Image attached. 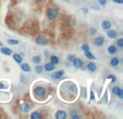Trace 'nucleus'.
I'll list each match as a JSON object with an SVG mask.
<instances>
[{"instance_id": "f257e3e1", "label": "nucleus", "mask_w": 123, "mask_h": 119, "mask_svg": "<svg viewBox=\"0 0 123 119\" xmlns=\"http://www.w3.org/2000/svg\"><path fill=\"white\" fill-rule=\"evenodd\" d=\"M59 16V11L56 7H51L48 9L47 11V17L50 20V21H54L57 17Z\"/></svg>"}, {"instance_id": "f03ea898", "label": "nucleus", "mask_w": 123, "mask_h": 119, "mask_svg": "<svg viewBox=\"0 0 123 119\" xmlns=\"http://www.w3.org/2000/svg\"><path fill=\"white\" fill-rule=\"evenodd\" d=\"M34 93L37 96H39V98H42V96L47 95V89L43 88V87H40V86L36 87V88L34 89Z\"/></svg>"}, {"instance_id": "7ed1b4c3", "label": "nucleus", "mask_w": 123, "mask_h": 119, "mask_svg": "<svg viewBox=\"0 0 123 119\" xmlns=\"http://www.w3.org/2000/svg\"><path fill=\"white\" fill-rule=\"evenodd\" d=\"M35 42L37 44H39V46H45V44L48 43V39L45 36H38V37H36V40Z\"/></svg>"}, {"instance_id": "20e7f679", "label": "nucleus", "mask_w": 123, "mask_h": 119, "mask_svg": "<svg viewBox=\"0 0 123 119\" xmlns=\"http://www.w3.org/2000/svg\"><path fill=\"white\" fill-rule=\"evenodd\" d=\"M53 72H54V70H53ZM64 75H65V72H64V70H57V72H54L51 76H52V79L59 80V79H62V78H63Z\"/></svg>"}, {"instance_id": "39448f33", "label": "nucleus", "mask_w": 123, "mask_h": 119, "mask_svg": "<svg viewBox=\"0 0 123 119\" xmlns=\"http://www.w3.org/2000/svg\"><path fill=\"white\" fill-rule=\"evenodd\" d=\"M54 117H55L56 119H66L67 118V113L63 109H58L57 112L55 113Z\"/></svg>"}, {"instance_id": "423d86ee", "label": "nucleus", "mask_w": 123, "mask_h": 119, "mask_svg": "<svg viewBox=\"0 0 123 119\" xmlns=\"http://www.w3.org/2000/svg\"><path fill=\"white\" fill-rule=\"evenodd\" d=\"M104 43H105V38L103 36H97L94 39V44H95L96 47H102Z\"/></svg>"}, {"instance_id": "0eeeda50", "label": "nucleus", "mask_w": 123, "mask_h": 119, "mask_svg": "<svg viewBox=\"0 0 123 119\" xmlns=\"http://www.w3.org/2000/svg\"><path fill=\"white\" fill-rule=\"evenodd\" d=\"M72 65H74V67H76L77 69H81L82 67H83V61L82 60H80V58H74V61L72 62Z\"/></svg>"}, {"instance_id": "6e6552de", "label": "nucleus", "mask_w": 123, "mask_h": 119, "mask_svg": "<svg viewBox=\"0 0 123 119\" xmlns=\"http://www.w3.org/2000/svg\"><path fill=\"white\" fill-rule=\"evenodd\" d=\"M112 26L111 22L108 21V20H104V21L102 22V28L104 29V31H108V29H110Z\"/></svg>"}, {"instance_id": "1a4fd4ad", "label": "nucleus", "mask_w": 123, "mask_h": 119, "mask_svg": "<svg viewBox=\"0 0 123 119\" xmlns=\"http://www.w3.org/2000/svg\"><path fill=\"white\" fill-rule=\"evenodd\" d=\"M117 36H118V33H117V31H114V29H108L107 31V37L110 38V39H116Z\"/></svg>"}, {"instance_id": "9d476101", "label": "nucleus", "mask_w": 123, "mask_h": 119, "mask_svg": "<svg viewBox=\"0 0 123 119\" xmlns=\"http://www.w3.org/2000/svg\"><path fill=\"white\" fill-rule=\"evenodd\" d=\"M107 52L109 54H111V55H114L118 52V47L114 46V44H110L109 47H108V49H107Z\"/></svg>"}, {"instance_id": "9b49d317", "label": "nucleus", "mask_w": 123, "mask_h": 119, "mask_svg": "<svg viewBox=\"0 0 123 119\" xmlns=\"http://www.w3.org/2000/svg\"><path fill=\"white\" fill-rule=\"evenodd\" d=\"M55 66L53 63H51V62H49V63H45V65L43 66V69H45L47 72H53L54 69H55Z\"/></svg>"}, {"instance_id": "f8f14e48", "label": "nucleus", "mask_w": 123, "mask_h": 119, "mask_svg": "<svg viewBox=\"0 0 123 119\" xmlns=\"http://www.w3.org/2000/svg\"><path fill=\"white\" fill-rule=\"evenodd\" d=\"M119 64H120V58L117 57V56H114L110 60V66L111 67H118Z\"/></svg>"}, {"instance_id": "ddd939ff", "label": "nucleus", "mask_w": 123, "mask_h": 119, "mask_svg": "<svg viewBox=\"0 0 123 119\" xmlns=\"http://www.w3.org/2000/svg\"><path fill=\"white\" fill-rule=\"evenodd\" d=\"M30 108H31V105H30L29 103H27V102L23 103V104L21 105V109H22V112L23 113H28L30 110Z\"/></svg>"}, {"instance_id": "4468645a", "label": "nucleus", "mask_w": 123, "mask_h": 119, "mask_svg": "<svg viewBox=\"0 0 123 119\" xmlns=\"http://www.w3.org/2000/svg\"><path fill=\"white\" fill-rule=\"evenodd\" d=\"M30 118L31 119H41L42 118V114L39 112V110H36V112H33L30 114Z\"/></svg>"}, {"instance_id": "2eb2a0df", "label": "nucleus", "mask_w": 123, "mask_h": 119, "mask_svg": "<svg viewBox=\"0 0 123 119\" xmlns=\"http://www.w3.org/2000/svg\"><path fill=\"white\" fill-rule=\"evenodd\" d=\"M86 67H88V70H90V72H96V69H97V65H96L94 62H90Z\"/></svg>"}, {"instance_id": "dca6fc26", "label": "nucleus", "mask_w": 123, "mask_h": 119, "mask_svg": "<svg viewBox=\"0 0 123 119\" xmlns=\"http://www.w3.org/2000/svg\"><path fill=\"white\" fill-rule=\"evenodd\" d=\"M0 52L2 54H5V55H11V54L13 53V51H12L10 48H5V47L1 48V49H0Z\"/></svg>"}, {"instance_id": "f3484780", "label": "nucleus", "mask_w": 123, "mask_h": 119, "mask_svg": "<svg viewBox=\"0 0 123 119\" xmlns=\"http://www.w3.org/2000/svg\"><path fill=\"white\" fill-rule=\"evenodd\" d=\"M13 54V58H14V61L16 62L17 64H21L22 62H23V58H22V55L19 53H12Z\"/></svg>"}, {"instance_id": "a211bd4d", "label": "nucleus", "mask_w": 123, "mask_h": 119, "mask_svg": "<svg viewBox=\"0 0 123 119\" xmlns=\"http://www.w3.org/2000/svg\"><path fill=\"white\" fill-rule=\"evenodd\" d=\"M20 65H21V69L23 70V72H30V66L28 65L27 63H23V62H22Z\"/></svg>"}, {"instance_id": "6ab92c4d", "label": "nucleus", "mask_w": 123, "mask_h": 119, "mask_svg": "<svg viewBox=\"0 0 123 119\" xmlns=\"http://www.w3.org/2000/svg\"><path fill=\"white\" fill-rule=\"evenodd\" d=\"M50 62L53 63L54 65H57V64L59 63V58H58V56H56V55H51L50 56Z\"/></svg>"}, {"instance_id": "aec40b11", "label": "nucleus", "mask_w": 123, "mask_h": 119, "mask_svg": "<svg viewBox=\"0 0 123 119\" xmlns=\"http://www.w3.org/2000/svg\"><path fill=\"white\" fill-rule=\"evenodd\" d=\"M84 55H85V57L86 58H89V60H95V55H94L92 52H90V51H86V52H84Z\"/></svg>"}, {"instance_id": "412c9836", "label": "nucleus", "mask_w": 123, "mask_h": 119, "mask_svg": "<svg viewBox=\"0 0 123 119\" xmlns=\"http://www.w3.org/2000/svg\"><path fill=\"white\" fill-rule=\"evenodd\" d=\"M66 24H67L68 26H74V24H76V20H74V17L69 16L67 19V21H66Z\"/></svg>"}, {"instance_id": "4be33fe9", "label": "nucleus", "mask_w": 123, "mask_h": 119, "mask_svg": "<svg viewBox=\"0 0 123 119\" xmlns=\"http://www.w3.org/2000/svg\"><path fill=\"white\" fill-rule=\"evenodd\" d=\"M35 72L37 74H41L43 72V66H41L40 64H36V67H35Z\"/></svg>"}, {"instance_id": "5701e85b", "label": "nucleus", "mask_w": 123, "mask_h": 119, "mask_svg": "<svg viewBox=\"0 0 123 119\" xmlns=\"http://www.w3.org/2000/svg\"><path fill=\"white\" fill-rule=\"evenodd\" d=\"M31 60H33V62L35 64H40V62H41L42 58H41V56H40V55H35L33 58H31Z\"/></svg>"}, {"instance_id": "b1692460", "label": "nucleus", "mask_w": 123, "mask_h": 119, "mask_svg": "<svg viewBox=\"0 0 123 119\" xmlns=\"http://www.w3.org/2000/svg\"><path fill=\"white\" fill-rule=\"evenodd\" d=\"M8 43L12 44V46H17V44L20 43V41L19 40H16V39H12V38H10V39L8 40Z\"/></svg>"}, {"instance_id": "393cba45", "label": "nucleus", "mask_w": 123, "mask_h": 119, "mask_svg": "<svg viewBox=\"0 0 123 119\" xmlns=\"http://www.w3.org/2000/svg\"><path fill=\"white\" fill-rule=\"evenodd\" d=\"M117 47H118L119 49H122L123 48V38H119V39L117 40Z\"/></svg>"}, {"instance_id": "a878e982", "label": "nucleus", "mask_w": 123, "mask_h": 119, "mask_svg": "<svg viewBox=\"0 0 123 119\" xmlns=\"http://www.w3.org/2000/svg\"><path fill=\"white\" fill-rule=\"evenodd\" d=\"M81 50H82V51H84V52L90 51V46H89L88 43H83L81 46Z\"/></svg>"}, {"instance_id": "bb28decb", "label": "nucleus", "mask_w": 123, "mask_h": 119, "mask_svg": "<svg viewBox=\"0 0 123 119\" xmlns=\"http://www.w3.org/2000/svg\"><path fill=\"white\" fill-rule=\"evenodd\" d=\"M74 58H76V56H74V54H69V55L67 56V61L69 62V63H71V64H72V62L74 61Z\"/></svg>"}, {"instance_id": "cd10ccee", "label": "nucleus", "mask_w": 123, "mask_h": 119, "mask_svg": "<svg viewBox=\"0 0 123 119\" xmlns=\"http://www.w3.org/2000/svg\"><path fill=\"white\" fill-rule=\"evenodd\" d=\"M119 90H120V87H113V88H112V90H111L112 94H114V95H117V93H118V92H119Z\"/></svg>"}, {"instance_id": "c85d7f7f", "label": "nucleus", "mask_w": 123, "mask_h": 119, "mask_svg": "<svg viewBox=\"0 0 123 119\" xmlns=\"http://www.w3.org/2000/svg\"><path fill=\"white\" fill-rule=\"evenodd\" d=\"M117 96H118L120 100H122V98H123V90L121 88H120V90H119V92L117 93Z\"/></svg>"}, {"instance_id": "c756f323", "label": "nucleus", "mask_w": 123, "mask_h": 119, "mask_svg": "<svg viewBox=\"0 0 123 119\" xmlns=\"http://www.w3.org/2000/svg\"><path fill=\"white\" fill-rule=\"evenodd\" d=\"M107 78H108V79H110V80H111V81L113 82V83H114V82L117 81V78L114 77L113 75H108V76H107Z\"/></svg>"}, {"instance_id": "7c9ffc66", "label": "nucleus", "mask_w": 123, "mask_h": 119, "mask_svg": "<svg viewBox=\"0 0 123 119\" xmlns=\"http://www.w3.org/2000/svg\"><path fill=\"white\" fill-rule=\"evenodd\" d=\"M96 33H97V29H96V28H91V29H90V34H91V35H95Z\"/></svg>"}, {"instance_id": "2f4dec72", "label": "nucleus", "mask_w": 123, "mask_h": 119, "mask_svg": "<svg viewBox=\"0 0 123 119\" xmlns=\"http://www.w3.org/2000/svg\"><path fill=\"white\" fill-rule=\"evenodd\" d=\"M98 3H99L100 5H106L107 0H98Z\"/></svg>"}, {"instance_id": "473e14b6", "label": "nucleus", "mask_w": 123, "mask_h": 119, "mask_svg": "<svg viewBox=\"0 0 123 119\" xmlns=\"http://www.w3.org/2000/svg\"><path fill=\"white\" fill-rule=\"evenodd\" d=\"M112 2L119 3V5H122V3H123V0H112Z\"/></svg>"}, {"instance_id": "72a5a7b5", "label": "nucleus", "mask_w": 123, "mask_h": 119, "mask_svg": "<svg viewBox=\"0 0 123 119\" xmlns=\"http://www.w3.org/2000/svg\"><path fill=\"white\" fill-rule=\"evenodd\" d=\"M91 100H92V101L95 100V96H94V92H93V91L91 92Z\"/></svg>"}, {"instance_id": "f704fd0d", "label": "nucleus", "mask_w": 123, "mask_h": 119, "mask_svg": "<svg viewBox=\"0 0 123 119\" xmlns=\"http://www.w3.org/2000/svg\"><path fill=\"white\" fill-rule=\"evenodd\" d=\"M82 11H83L84 13H88V11H89V10L86 9V8H84V9H82Z\"/></svg>"}, {"instance_id": "c9c22d12", "label": "nucleus", "mask_w": 123, "mask_h": 119, "mask_svg": "<svg viewBox=\"0 0 123 119\" xmlns=\"http://www.w3.org/2000/svg\"><path fill=\"white\" fill-rule=\"evenodd\" d=\"M1 46H2V43H1V42H0V47H1Z\"/></svg>"}]
</instances>
